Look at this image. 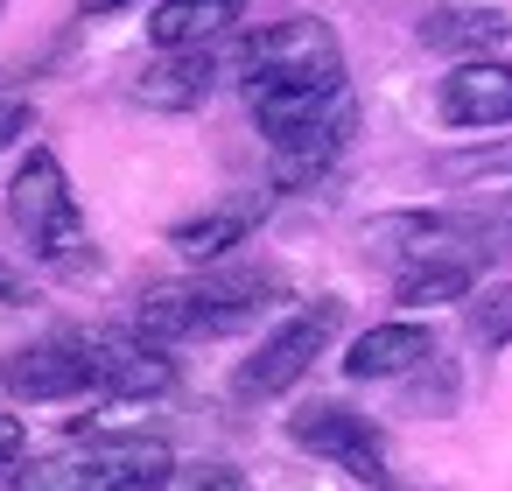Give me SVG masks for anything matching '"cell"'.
Returning <instances> with one entry per match:
<instances>
[{
    "label": "cell",
    "instance_id": "9",
    "mask_svg": "<svg viewBox=\"0 0 512 491\" xmlns=\"http://www.w3.org/2000/svg\"><path fill=\"white\" fill-rule=\"evenodd\" d=\"M92 491H162L176 477L169 442L155 435H92Z\"/></svg>",
    "mask_w": 512,
    "mask_h": 491
},
{
    "label": "cell",
    "instance_id": "3",
    "mask_svg": "<svg viewBox=\"0 0 512 491\" xmlns=\"http://www.w3.org/2000/svg\"><path fill=\"white\" fill-rule=\"evenodd\" d=\"M8 218L22 232V246L50 267V274H92L99 253H92V232H85V211H78V190L64 176V162L50 148H36L15 183H8Z\"/></svg>",
    "mask_w": 512,
    "mask_h": 491
},
{
    "label": "cell",
    "instance_id": "4",
    "mask_svg": "<svg viewBox=\"0 0 512 491\" xmlns=\"http://www.w3.org/2000/svg\"><path fill=\"white\" fill-rule=\"evenodd\" d=\"M337 323H344V302H302L295 316H281L267 337H260V351L232 372V393L239 400H274V393H288L323 351H330V337H337Z\"/></svg>",
    "mask_w": 512,
    "mask_h": 491
},
{
    "label": "cell",
    "instance_id": "1",
    "mask_svg": "<svg viewBox=\"0 0 512 491\" xmlns=\"http://www.w3.org/2000/svg\"><path fill=\"white\" fill-rule=\"evenodd\" d=\"M239 85H246V106L274 148V176L295 190V183H316L351 127H358V106H351V85H344V43L330 22L316 15H288L274 29H260L239 57Z\"/></svg>",
    "mask_w": 512,
    "mask_h": 491
},
{
    "label": "cell",
    "instance_id": "16",
    "mask_svg": "<svg viewBox=\"0 0 512 491\" xmlns=\"http://www.w3.org/2000/svg\"><path fill=\"white\" fill-rule=\"evenodd\" d=\"M15 491H92V449L78 442V449H57V456L29 463L15 477Z\"/></svg>",
    "mask_w": 512,
    "mask_h": 491
},
{
    "label": "cell",
    "instance_id": "19",
    "mask_svg": "<svg viewBox=\"0 0 512 491\" xmlns=\"http://www.w3.org/2000/svg\"><path fill=\"white\" fill-rule=\"evenodd\" d=\"M22 449H29L22 421H15V414H0V470H8V463H22Z\"/></svg>",
    "mask_w": 512,
    "mask_h": 491
},
{
    "label": "cell",
    "instance_id": "10",
    "mask_svg": "<svg viewBox=\"0 0 512 491\" xmlns=\"http://www.w3.org/2000/svg\"><path fill=\"white\" fill-rule=\"evenodd\" d=\"M435 358V337L421 323H372L365 337H351L344 351V372L351 379H407L414 365Z\"/></svg>",
    "mask_w": 512,
    "mask_h": 491
},
{
    "label": "cell",
    "instance_id": "11",
    "mask_svg": "<svg viewBox=\"0 0 512 491\" xmlns=\"http://www.w3.org/2000/svg\"><path fill=\"white\" fill-rule=\"evenodd\" d=\"M211 78H218V57L211 50H162V64H148L134 78V99L141 106H162V113H190L211 99Z\"/></svg>",
    "mask_w": 512,
    "mask_h": 491
},
{
    "label": "cell",
    "instance_id": "22",
    "mask_svg": "<svg viewBox=\"0 0 512 491\" xmlns=\"http://www.w3.org/2000/svg\"><path fill=\"white\" fill-rule=\"evenodd\" d=\"M120 8H141V0H78L85 22H106V15H120Z\"/></svg>",
    "mask_w": 512,
    "mask_h": 491
},
{
    "label": "cell",
    "instance_id": "23",
    "mask_svg": "<svg viewBox=\"0 0 512 491\" xmlns=\"http://www.w3.org/2000/svg\"><path fill=\"white\" fill-rule=\"evenodd\" d=\"M0 8H8V0H0Z\"/></svg>",
    "mask_w": 512,
    "mask_h": 491
},
{
    "label": "cell",
    "instance_id": "12",
    "mask_svg": "<svg viewBox=\"0 0 512 491\" xmlns=\"http://www.w3.org/2000/svg\"><path fill=\"white\" fill-rule=\"evenodd\" d=\"M239 15H246V0H162L148 36H155V50H211Z\"/></svg>",
    "mask_w": 512,
    "mask_h": 491
},
{
    "label": "cell",
    "instance_id": "15",
    "mask_svg": "<svg viewBox=\"0 0 512 491\" xmlns=\"http://www.w3.org/2000/svg\"><path fill=\"white\" fill-rule=\"evenodd\" d=\"M470 281H477V267H463V260H414V267L393 274V295L414 302V309L421 302H463Z\"/></svg>",
    "mask_w": 512,
    "mask_h": 491
},
{
    "label": "cell",
    "instance_id": "14",
    "mask_svg": "<svg viewBox=\"0 0 512 491\" xmlns=\"http://www.w3.org/2000/svg\"><path fill=\"white\" fill-rule=\"evenodd\" d=\"M253 232V204H225V211H204V218H183V225H169V246L183 253V260H225L239 239Z\"/></svg>",
    "mask_w": 512,
    "mask_h": 491
},
{
    "label": "cell",
    "instance_id": "18",
    "mask_svg": "<svg viewBox=\"0 0 512 491\" xmlns=\"http://www.w3.org/2000/svg\"><path fill=\"white\" fill-rule=\"evenodd\" d=\"M29 120H36V106H29L22 92H0V148H15V141L29 134Z\"/></svg>",
    "mask_w": 512,
    "mask_h": 491
},
{
    "label": "cell",
    "instance_id": "6",
    "mask_svg": "<svg viewBox=\"0 0 512 491\" xmlns=\"http://www.w3.org/2000/svg\"><path fill=\"white\" fill-rule=\"evenodd\" d=\"M0 379L22 400H85L99 393V330H57L43 344H22Z\"/></svg>",
    "mask_w": 512,
    "mask_h": 491
},
{
    "label": "cell",
    "instance_id": "17",
    "mask_svg": "<svg viewBox=\"0 0 512 491\" xmlns=\"http://www.w3.org/2000/svg\"><path fill=\"white\" fill-rule=\"evenodd\" d=\"M470 337L477 344H512V281L505 288H484L470 302Z\"/></svg>",
    "mask_w": 512,
    "mask_h": 491
},
{
    "label": "cell",
    "instance_id": "8",
    "mask_svg": "<svg viewBox=\"0 0 512 491\" xmlns=\"http://www.w3.org/2000/svg\"><path fill=\"white\" fill-rule=\"evenodd\" d=\"M442 120L449 127H512V64L470 57L442 78Z\"/></svg>",
    "mask_w": 512,
    "mask_h": 491
},
{
    "label": "cell",
    "instance_id": "7",
    "mask_svg": "<svg viewBox=\"0 0 512 491\" xmlns=\"http://www.w3.org/2000/svg\"><path fill=\"white\" fill-rule=\"evenodd\" d=\"M176 386V365L162 358V344L134 337V330H99V393L106 400H155Z\"/></svg>",
    "mask_w": 512,
    "mask_h": 491
},
{
    "label": "cell",
    "instance_id": "13",
    "mask_svg": "<svg viewBox=\"0 0 512 491\" xmlns=\"http://www.w3.org/2000/svg\"><path fill=\"white\" fill-rule=\"evenodd\" d=\"M505 15L498 8H435V15H421V43L428 50H456L463 64L470 57H491L498 43H505Z\"/></svg>",
    "mask_w": 512,
    "mask_h": 491
},
{
    "label": "cell",
    "instance_id": "21",
    "mask_svg": "<svg viewBox=\"0 0 512 491\" xmlns=\"http://www.w3.org/2000/svg\"><path fill=\"white\" fill-rule=\"evenodd\" d=\"M190 491H246V477H239V470H204Z\"/></svg>",
    "mask_w": 512,
    "mask_h": 491
},
{
    "label": "cell",
    "instance_id": "20",
    "mask_svg": "<svg viewBox=\"0 0 512 491\" xmlns=\"http://www.w3.org/2000/svg\"><path fill=\"white\" fill-rule=\"evenodd\" d=\"M22 302H29V281H22L8 260H0V309H22Z\"/></svg>",
    "mask_w": 512,
    "mask_h": 491
},
{
    "label": "cell",
    "instance_id": "5",
    "mask_svg": "<svg viewBox=\"0 0 512 491\" xmlns=\"http://www.w3.org/2000/svg\"><path fill=\"white\" fill-rule=\"evenodd\" d=\"M288 435H295V449H309V456L351 470V477L372 484V491L393 484V470H386V435L372 428V414H358V407H344V400H309V407L288 421Z\"/></svg>",
    "mask_w": 512,
    "mask_h": 491
},
{
    "label": "cell",
    "instance_id": "2",
    "mask_svg": "<svg viewBox=\"0 0 512 491\" xmlns=\"http://www.w3.org/2000/svg\"><path fill=\"white\" fill-rule=\"evenodd\" d=\"M281 295V274L274 267H218V274H197V281H169V288H148L141 309H134V337L148 344H197V337H232L246 323H260Z\"/></svg>",
    "mask_w": 512,
    "mask_h": 491
}]
</instances>
